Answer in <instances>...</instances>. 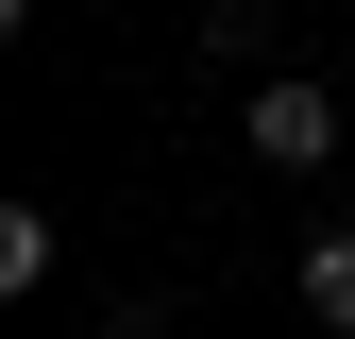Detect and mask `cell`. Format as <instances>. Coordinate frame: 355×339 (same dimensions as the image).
I'll return each mask as SVG.
<instances>
[{
    "mask_svg": "<svg viewBox=\"0 0 355 339\" xmlns=\"http://www.w3.org/2000/svg\"><path fill=\"white\" fill-rule=\"evenodd\" d=\"M203 51L220 68H271V0H203Z\"/></svg>",
    "mask_w": 355,
    "mask_h": 339,
    "instance_id": "cell-3",
    "label": "cell"
},
{
    "mask_svg": "<svg viewBox=\"0 0 355 339\" xmlns=\"http://www.w3.org/2000/svg\"><path fill=\"white\" fill-rule=\"evenodd\" d=\"M288 288H304V322H322V339H355V221L304 238V254H288Z\"/></svg>",
    "mask_w": 355,
    "mask_h": 339,
    "instance_id": "cell-2",
    "label": "cell"
},
{
    "mask_svg": "<svg viewBox=\"0 0 355 339\" xmlns=\"http://www.w3.org/2000/svg\"><path fill=\"white\" fill-rule=\"evenodd\" d=\"M237 153L304 187V170L338 153V85H304V68H254V102H237Z\"/></svg>",
    "mask_w": 355,
    "mask_h": 339,
    "instance_id": "cell-1",
    "label": "cell"
},
{
    "mask_svg": "<svg viewBox=\"0 0 355 339\" xmlns=\"http://www.w3.org/2000/svg\"><path fill=\"white\" fill-rule=\"evenodd\" d=\"M0 288H51V204H0Z\"/></svg>",
    "mask_w": 355,
    "mask_h": 339,
    "instance_id": "cell-4",
    "label": "cell"
}]
</instances>
